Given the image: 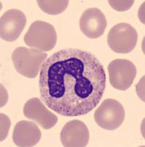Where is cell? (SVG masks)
<instances>
[{"label": "cell", "instance_id": "4", "mask_svg": "<svg viewBox=\"0 0 145 147\" xmlns=\"http://www.w3.org/2000/svg\"><path fill=\"white\" fill-rule=\"evenodd\" d=\"M125 116V109L122 104L113 99L103 101L94 115L96 124L109 131L117 129L122 125Z\"/></svg>", "mask_w": 145, "mask_h": 147}, {"label": "cell", "instance_id": "6", "mask_svg": "<svg viewBox=\"0 0 145 147\" xmlns=\"http://www.w3.org/2000/svg\"><path fill=\"white\" fill-rule=\"evenodd\" d=\"M108 71L111 85L122 91L128 90L131 86L137 74L135 65L125 59L112 60L108 65Z\"/></svg>", "mask_w": 145, "mask_h": 147}, {"label": "cell", "instance_id": "11", "mask_svg": "<svg viewBox=\"0 0 145 147\" xmlns=\"http://www.w3.org/2000/svg\"><path fill=\"white\" fill-rule=\"evenodd\" d=\"M41 139V132L37 124L28 121L18 122L14 128L13 140L17 146H35Z\"/></svg>", "mask_w": 145, "mask_h": 147}, {"label": "cell", "instance_id": "14", "mask_svg": "<svg viewBox=\"0 0 145 147\" xmlns=\"http://www.w3.org/2000/svg\"><path fill=\"white\" fill-rule=\"evenodd\" d=\"M10 119L5 114L1 113V141L6 138L10 129Z\"/></svg>", "mask_w": 145, "mask_h": 147}, {"label": "cell", "instance_id": "5", "mask_svg": "<svg viewBox=\"0 0 145 147\" xmlns=\"http://www.w3.org/2000/svg\"><path fill=\"white\" fill-rule=\"evenodd\" d=\"M138 41V33L133 26L120 23L112 27L107 36V42L112 51L119 54L132 52Z\"/></svg>", "mask_w": 145, "mask_h": 147}, {"label": "cell", "instance_id": "10", "mask_svg": "<svg viewBox=\"0 0 145 147\" xmlns=\"http://www.w3.org/2000/svg\"><path fill=\"white\" fill-rule=\"evenodd\" d=\"M60 139L65 147L87 146L90 140L88 127L79 120L70 121L62 128Z\"/></svg>", "mask_w": 145, "mask_h": 147}, {"label": "cell", "instance_id": "12", "mask_svg": "<svg viewBox=\"0 0 145 147\" xmlns=\"http://www.w3.org/2000/svg\"><path fill=\"white\" fill-rule=\"evenodd\" d=\"M39 7L49 15H58L65 11L68 6V0H38Z\"/></svg>", "mask_w": 145, "mask_h": 147}, {"label": "cell", "instance_id": "9", "mask_svg": "<svg viewBox=\"0 0 145 147\" xmlns=\"http://www.w3.org/2000/svg\"><path fill=\"white\" fill-rule=\"evenodd\" d=\"M23 114L26 118L35 121L45 129L53 128L58 121L57 115L51 112L38 98H32L26 102Z\"/></svg>", "mask_w": 145, "mask_h": 147}, {"label": "cell", "instance_id": "8", "mask_svg": "<svg viewBox=\"0 0 145 147\" xmlns=\"http://www.w3.org/2000/svg\"><path fill=\"white\" fill-rule=\"evenodd\" d=\"M79 26L84 35L92 39L98 38L104 34L107 20L100 9L92 7L84 12L80 18Z\"/></svg>", "mask_w": 145, "mask_h": 147}, {"label": "cell", "instance_id": "13", "mask_svg": "<svg viewBox=\"0 0 145 147\" xmlns=\"http://www.w3.org/2000/svg\"><path fill=\"white\" fill-rule=\"evenodd\" d=\"M108 3L114 10H117V11H126L133 6L134 1H133V0L132 1L131 0H129V1H125H125H113V0H109Z\"/></svg>", "mask_w": 145, "mask_h": 147}, {"label": "cell", "instance_id": "3", "mask_svg": "<svg viewBox=\"0 0 145 147\" xmlns=\"http://www.w3.org/2000/svg\"><path fill=\"white\" fill-rule=\"evenodd\" d=\"M24 43L29 47L41 52L52 50L57 41L56 30L52 24L43 21H35L24 35Z\"/></svg>", "mask_w": 145, "mask_h": 147}, {"label": "cell", "instance_id": "2", "mask_svg": "<svg viewBox=\"0 0 145 147\" xmlns=\"http://www.w3.org/2000/svg\"><path fill=\"white\" fill-rule=\"evenodd\" d=\"M48 55L41 51L23 47H17L12 53V60L15 70L29 79L37 77Z\"/></svg>", "mask_w": 145, "mask_h": 147}, {"label": "cell", "instance_id": "7", "mask_svg": "<svg viewBox=\"0 0 145 147\" xmlns=\"http://www.w3.org/2000/svg\"><path fill=\"white\" fill-rule=\"evenodd\" d=\"M27 24V18L23 12L18 9L7 10L1 17V38L7 42L16 40L20 37Z\"/></svg>", "mask_w": 145, "mask_h": 147}, {"label": "cell", "instance_id": "1", "mask_svg": "<svg viewBox=\"0 0 145 147\" xmlns=\"http://www.w3.org/2000/svg\"><path fill=\"white\" fill-rule=\"evenodd\" d=\"M106 85V72L98 59L79 49L57 51L45 60L40 69L41 99L63 116L91 112L101 101Z\"/></svg>", "mask_w": 145, "mask_h": 147}]
</instances>
